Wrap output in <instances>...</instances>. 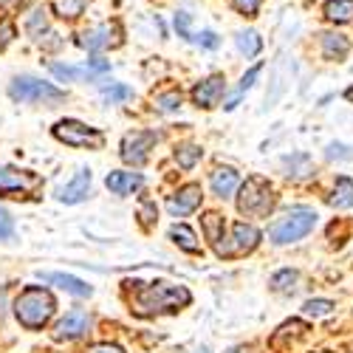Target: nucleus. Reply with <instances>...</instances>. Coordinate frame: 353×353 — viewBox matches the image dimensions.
Wrapping results in <instances>:
<instances>
[{"label":"nucleus","instance_id":"obj_1","mask_svg":"<svg viewBox=\"0 0 353 353\" xmlns=\"http://www.w3.org/2000/svg\"><path fill=\"white\" fill-rule=\"evenodd\" d=\"M190 291L184 285H172V283H153V285H141L130 297V308L139 316H156V314H172L184 305H190Z\"/></svg>","mask_w":353,"mask_h":353},{"label":"nucleus","instance_id":"obj_2","mask_svg":"<svg viewBox=\"0 0 353 353\" xmlns=\"http://www.w3.org/2000/svg\"><path fill=\"white\" fill-rule=\"evenodd\" d=\"M54 308H57L54 297L46 288H37V285L20 291V297L14 300V316L20 319V325L32 328V331L46 325V322L54 316Z\"/></svg>","mask_w":353,"mask_h":353},{"label":"nucleus","instance_id":"obj_3","mask_svg":"<svg viewBox=\"0 0 353 353\" xmlns=\"http://www.w3.org/2000/svg\"><path fill=\"white\" fill-rule=\"evenodd\" d=\"M314 226H316V212H314V210H308V207H294V210H288L283 218H277V221L272 223L269 238H272L274 243L285 246V243H294V241L305 238V234H308Z\"/></svg>","mask_w":353,"mask_h":353},{"label":"nucleus","instance_id":"obj_4","mask_svg":"<svg viewBox=\"0 0 353 353\" xmlns=\"http://www.w3.org/2000/svg\"><path fill=\"white\" fill-rule=\"evenodd\" d=\"M272 210H274V192H272L269 181L260 179V175L246 179V184H241V195H238V212L252 215V218H263Z\"/></svg>","mask_w":353,"mask_h":353},{"label":"nucleus","instance_id":"obj_5","mask_svg":"<svg viewBox=\"0 0 353 353\" xmlns=\"http://www.w3.org/2000/svg\"><path fill=\"white\" fill-rule=\"evenodd\" d=\"M9 94L17 102H63L65 99V91L54 88L51 82L34 79V77H17L9 85Z\"/></svg>","mask_w":353,"mask_h":353},{"label":"nucleus","instance_id":"obj_6","mask_svg":"<svg viewBox=\"0 0 353 353\" xmlns=\"http://www.w3.org/2000/svg\"><path fill=\"white\" fill-rule=\"evenodd\" d=\"M54 136L65 141L68 147H91V150H99V147L105 144V136L94 128H88L77 119H63L54 125Z\"/></svg>","mask_w":353,"mask_h":353},{"label":"nucleus","instance_id":"obj_7","mask_svg":"<svg viewBox=\"0 0 353 353\" xmlns=\"http://www.w3.org/2000/svg\"><path fill=\"white\" fill-rule=\"evenodd\" d=\"M257 243H260V232H257L252 223H243V221H241V223L232 226L229 238H223V243L215 246V252H218L221 257H243V254H249Z\"/></svg>","mask_w":353,"mask_h":353},{"label":"nucleus","instance_id":"obj_8","mask_svg":"<svg viewBox=\"0 0 353 353\" xmlns=\"http://www.w3.org/2000/svg\"><path fill=\"white\" fill-rule=\"evenodd\" d=\"M82 48L88 51H105V48H116L122 43V28L119 23H102V26H94L88 28L85 34H79L77 40Z\"/></svg>","mask_w":353,"mask_h":353},{"label":"nucleus","instance_id":"obj_9","mask_svg":"<svg viewBox=\"0 0 353 353\" xmlns=\"http://www.w3.org/2000/svg\"><path fill=\"white\" fill-rule=\"evenodd\" d=\"M153 144H156V133L150 130H133L122 139V161L128 164H144L147 161V153L153 150Z\"/></svg>","mask_w":353,"mask_h":353},{"label":"nucleus","instance_id":"obj_10","mask_svg":"<svg viewBox=\"0 0 353 353\" xmlns=\"http://www.w3.org/2000/svg\"><path fill=\"white\" fill-rule=\"evenodd\" d=\"M37 184H40L37 175L0 164V192H28V190H34Z\"/></svg>","mask_w":353,"mask_h":353},{"label":"nucleus","instance_id":"obj_11","mask_svg":"<svg viewBox=\"0 0 353 353\" xmlns=\"http://www.w3.org/2000/svg\"><path fill=\"white\" fill-rule=\"evenodd\" d=\"M223 91H226V79H223L221 74H212V77L203 79L201 85H195L192 102H195L198 108H215L218 99L223 97Z\"/></svg>","mask_w":353,"mask_h":353},{"label":"nucleus","instance_id":"obj_12","mask_svg":"<svg viewBox=\"0 0 353 353\" xmlns=\"http://www.w3.org/2000/svg\"><path fill=\"white\" fill-rule=\"evenodd\" d=\"M201 187L198 184H187V187H181L179 192H175L170 201H167V210L175 215V218H184V215H190V212H195L198 207H201Z\"/></svg>","mask_w":353,"mask_h":353},{"label":"nucleus","instance_id":"obj_13","mask_svg":"<svg viewBox=\"0 0 353 353\" xmlns=\"http://www.w3.org/2000/svg\"><path fill=\"white\" fill-rule=\"evenodd\" d=\"M88 325H91V316L85 311H71L54 325V336L57 339H77L88 331Z\"/></svg>","mask_w":353,"mask_h":353},{"label":"nucleus","instance_id":"obj_14","mask_svg":"<svg viewBox=\"0 0 353 353\" xmlns=\"http://www.w3.org/2000/svg\"><path fill=\"white\" fill-rule=\"evenodd\" d=\"M88 192H91V170H79L77 175H74V181H68L63 190H60V198L63 203H79V201H85L88 198Z\"/></svg>","mask_w":353,"mask_h":353},{"label":"nucleus","instance_id":"obj_15","mask_svg":"<svg viewBox=\"0 0 353 353\" xmlns=\"http://www.w3.org/2000/svg\"><path fill=\"white\" fill-rule=\"evenodd\" d=\"M210 187H212V192H215L218 198H232L234 190L241 187V175L234 172L232 167H221V170H215V172L210 175Z\"/></svg>","mask_w":353,"mask_h":353},{"label":"nucleus","instance_id":"obj_16","mask_svg":"<svg viewBox=\"0 0 353 353\" xmlns=\"http://www.w3.org/2000/svg\"><path fill=\"white\" fill-rule=\"evenodd\" d=\"M144 184V179L139 172H110L105 179V187L113 192V195H130L136 192L139 187Z\"/></svg>","mask_w":353,"mask_h":353},{"label":"nucleus","instance_id":"obj_17","mask_svg":"<svg viewBox=\"0 0 353 353\" xmlns=\"http://www.w3.org/2000/svg\"><path fill=\"white\" fill-rule=\"evenodd\" d=\"M46 280L54 283V285H60L68 294H74V297H91V285L71 277V274H46Z\"/></svg>","mask_w":353,"mask_h":353},{"label":"nucleus","instance_id":"obj_18","mask_svg":"<svg viewBox=\"0 0 353 353\" xmlns=\"http://www.w3.org/2000/svg\"><path fill=\"white\" fill-rule=\"evenodd\" d=\"M319 37H322V54H325V60H345L347 57L350 43L342 34H319Z\"/></svg>","mask_w":353,"mask_h":353},{"label":"nucleus","instance_id":"obj_19","mask_svg":"<svg viewBox=\"0 0 353 353\" xmlns=\"http://www.w3.org/2000/svg\"><path fill=\"white\" fill-rule=\"evenodd\" d=\"M170 238L179 243L184 252H190V254H198V252H201V243H198V238H195V232H192L190 226H184V223H175V226L170 229Z\"/></svg>","mask_w":353,"mask_h":353},{"label":"nucleus","instance_id":"obj_20","mask_svg":"<svg viewBox=\"0 0 353 353\" xmlns=\"http://www.w3.org/2000/svg\"><path fill=\"white\" fill-rule=\"evenodd\" d=\"M328 203H331V207H336V210H347V207H353V181L342 175V179L336 181L334 195L328 198Z\"/></svg>","mask_w":353,"mask_h":353},{"label":"nucleus","instance_id":"obj_21","mask_svg":"<svg viewBox=\"0 0 353 353\" xmlns=\"http://www.w3.org/2000/svg\"><path fill=\"white\" fill-rule=\"evenodd\" d=\"M325 17L331 23H350L353 20V0H328Z\"/></svg>","mask_w":353,"mask_h":353},{"label":"nucleus","instance_id":"obj_22","mask_svg":"<svg viewBox=\"0 0 353 353\" xmlns=\"http://www.w3.org/2000/svg\"><path fill=\"white\" fill-rule=\"evenodd\" d=\"M51 9H54L57 17H63V20H77L85 12V0H54Z\"/></svg>","mask_w":353,"mask_h":353},{"label":"nucleus","instance_id":"obj_23","mask_svg":"<svg viewBox=\"0 0 353 353\" xmlns=\"http://www.w3.org/2000/svg\"><path fill=\"white\" fill-rule=\"evenodd\" d=\"M203 232H207V241L218 246L223 241V218L218 212H207L203 215Z\"/></svg>","mask_w":353,"mask_h":353},{"label":"nucleus","instance_id":"obj_24","mask_svg":"<svg viewBox=\"0 0 353 353\" xmlns=\"http://www.w3.org/2000/svg\"><path fill=\"white\" fill-rule=\"evenodd\" d=\"M26 32H28V37L32 40H43V34L48 32V23H46V12L43 9H34L32 14H28V20H26Z\"/></svg>","mask_w":353,"mask_h":353},{"label":"nucleus","instance_id":"obj_25","mask_svg":"<svg viewBox=\"0 0 353 353\" xmlns=\"http://www.w3.org/2000/svg\"><path fill=\"white\" fill-rule=\"evenodd\" d=\"M198 159H201V147H195V144H181L179 150H175V161L184 170H192L198 164Z\"/></svg>","mask_w":353,"mask_h":353},{"label":"nucleus","instance_id":"obj_26","mask_svg":"<svg viewBox=\"0 0 353 353\" xmlns=\"http://www.w3.org/2000/svg\"><path fill=\"white\" fill-rule=\"evenodd\" d=\"M234 43H238V48L246 54V57H254L260 48H263V40L257 32H241L238 37H234Z\"/></svg>","mask_w":353,"mask_h":353},{"label":"nucleus","instance_id":"obj_27","mask_svg":"<svg viewBox=\"0 0 353 353\" xmlns=\"http://www.w3.org/2000/svg\"><path fill=\"white\" fill-rule=\"evenodd\" d=\"M257 74H260V65H254V68H249V74H243V79H241V85H238V91H234V97H232V99H229V102L223 105L226 110H232L234 105H238V99H241V97H243V94L249 91V88L254 85V79H257Z\"/></svg>","mask_w":353,"mask_h":353},{"label":"nucleus","instance_id":"obj_28","mask_svg":"<svg viewBox=\"0 0 353 353\" xmlns=\"http://www.w3.org/2000/svg\"><path fill=\"white\" fill-rule=\"evenodd\" d=\"M294 283H297V272H291V269H283L272 277V288L280 291V294H288L294 291Z\"/></svg>","mask_w":353,"mask_h":353},{"label":"nucleus","instance_id":"obj_29","mask_svg":"<svg viewBox=\"0 0 353 353\" xmlns=\"http://www.w3.org/2000/svg\"><path fill=\"white\" fill-rule=\"evenodd\" d=\"M153 105H156L161 113H172V110H179V108H181V94H179V91L159 94V97L153 99Z\"/></svg>","mask_w":353,"mask_h":353},{"label":"nucleus","instance_id":"obj_30","mask_svg":"<svg viewBox=\"0 0 353 353\" xmlns=\"http://www.w3.org/2000/svg\"><path fill=\"white\" fill-rule=\"evenodd\" d=\"M51 74L63 82H74V79H82V77H91L88 68H71V65H51Z\"/></svg>","mask_w":353,"mask_h":353},{"label":"nucleus","instance_id":"obj_31","mask_svg":"<svg viewBox=\"0 0 353 353\" xmlns=\"http://www.w3.org/2000/svg\"><path fill=\"white\" fill-rule=\"evenodd\" d=\"M303 311H305L308 316H328V314L334 311V303H331V300H308V303L303 305Z\"/></svg>","mask_w":353,"mask_h":353},{"label":"nucleus","instance_id":"obj_32","mask_svg":"<svg viewBox=\"0 0 353 353\" xmlns=\"http://www.w3.org/2000/svg\"><path fill=\"white\" fill-rule=\"evenodd\" d=\"M156 218H159L156 203H153V201H141V203H139V221H141V226H153Z\"/></svg>","mask_w":353,"mask_h":353},{"label":"nucleus","instance_id":"obj_33","mask_svg":"<svg viewBox=\"0 0 353 353\" xmlns=\"http://www.w3.org/2000/svg\"><path fill=\"white\" fill-rule=\"evenodd\" d=\"M130 97H133V91L128 85H110V88H105V99L108 102H125Z\"/></svg>","mask_w":353,"mask_h":353},{"label":"nucleus","instance_id":"obj_34","mask_svg":"<svg viewBox=\"0 0 353 353\" xmlns=\"http://www.w3.org/2000/svg\"><path fill=\"white\" fill-rule=\"evenodd\" d=\"M232 3H234V9H238L241 14L254 17V14L260 12V3H263V0H232Z\"/></svg>","mask_w":353,"mask_h":353},{"label":"nucleus","instance_id":"obj_35","mask_svg":"<svg viewBox=\"0 0 353 353\" xmlns=\"http://www.w3.org/2000/svg\"><path fill=\"white\" fill-rule=\"evenodd\" d=\"M175 28H179V34L184 37V40H195V34L190 32V14L187 12H179V14H175Z\"/></svg>","mask_w":353,"mask_h":353},{"label":"nucleus","instance_id":"obj_36","mask_svg":"<svg viewBox=\"0 0 353 353\" xmlns=\"http://www.w3.org/2000/svg\"><path fill=\"white\" fill-rule=\"evenodd\" d=\"M12 232H14V223H12V218H9V212L0 207V241H6V238H12Z\"/></svg>","mask_w":353,"mask_h":353},{"label":"nucleus","instance_id":"obj_37","mask_svg":"<svg viewBox=\"0 0 353 353\" xmlns=\"http://www.w3.org/2000/svg\"><path fill=\"white\" fill-rule=\"evenodd\" d=\"M14 37V26L9 20H0V51H3Z\"/></svg>","mask_w":353,"mask_h":353},{"label":"nucleus","instance_id":"obj_38","mask_svg":"<svg viewBox=\"0 0 353 353\" xmlns=\"http://www.w3.org/2000/svg\"><path fill=\"white\" fill-rule=\"evenodd\" d=\"M88 71H91V77L94 74H105V71H110V63L108 60H102V57H94V60H88V65H85Z\"/></svg>","mask_w":353,"mask_h":353},{"label":"nucleus","instance_id":"obj_39","mask_svg":"<svg viewBox=\"0 0 353 353\" xmlns=\"http://www.w3.org/2000/svg\"><path fill=\"white\" fill-rule=\"evenodd\" d=\"M195 43H201V46H207V48H218V37L212 34V32H201V34H195Z\"/></svg>","mask_w":353,"mask_h":353},{"label":"nucleus","instance_id":"obj_40","mask_svg":"<svg viewBox=\"0 0 353 353\" xmlns=\"http://www.w3.org/2000/svg\"><path fill=\"white\" fill-rule=\"evenodd\" d=\"M88 353H125L119 345H110V342H99L94 347H88Z\"/></svg>","mask_w":353,"mask_h":353},{"label":"nucleus","instance_id":"obj_41","mask_svg":"<svg viewBox=\"0 0 353 353\" xmlns=\"http://www.w3.org/2000/svg\"><path fill=\"white\" fill-rule=\"evenodd\" d=\"M14 3H20V0H0V9H3V6H14Z\"/></svg>","mask_w":353,"mask_h":353},{"label":"nucleus","instance_id":"obj_42","mask_svg":"<svg viewBox=\"0 0 353 353\" xmlns=\"http://www.w3.org/2000/svg\"><path fill=\"white\" fill-rule=\"evenodd\" d=\"M345 99H350V102H353V85H350L347 91H345Z\"/></svg>","mask_w":353,"mask_h":353},{"label":"nucleus","instance_id":"obj_43","mask_svg":"<svg viewBox=\"0 0 353 353\" xmlns=\"http://www.w3.org/2000/svg\"><path fill=\"white\" fill-rule=\"evenodd\" d=\"M229 353H252V350H246V347H234V350H229Z\"/></svg>","mask_w":353,"mask_h":353},{"label":"nucleus","instance_id":"obj_44","mask_svg":"<svg viewBox=\"0 0 353 353\" xmlns=\"http://www.w3.org/2000/svg\"><path fill=\"white\" fill-rule=\"evenodd\" d=\"M201 353H210V350H201Z\"/></svg>","mask_w":353,"mask_h":353}]
</instances>
